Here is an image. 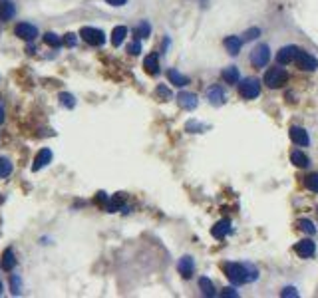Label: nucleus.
Wrapping results in <instances>:
<instances>
[{
    "label": "nucleus",
    "mask_w": 318,
    "mask_h": 298,
    "mask_svg": "<svg viewBox=\"0 0 318 298\" xmlns=\"http://www.w3.org/2000/svg\"><path fill=\"white\" fill-rule=\"evenodd\" d=\"M60 101H62V105H66V107H74L76 105L74 96H70V94H60Z\"/></svg>",
    "instance_id": "2f4dec72"
},
{
    "label": "nucleus",
    "mask_w": 318,
    "mask_h": 298,
    "mask_svg": "<svg viewBox=\"0 0 318 298\" xmlns=\"http://www.w3.org/2000/svg\"><path fill=\"white\" fill-rule=\"evenodd\" d=\"M127 36V28L126 26H116L114 28V32H112V44L118 48V46H122V42L126 40Z\"/></svg>",
    "instance_id": "5701e85b"
},
{
    "label": "nucleus",
    "mask_w": 318,
    "mask_h": 298,
    "mask_svg": "<svg viewBox=\"0 0 318 298\" xmlns=\"http://www.w3.org/2000/svg\"><path fill=\"white\" fill-rule=\"evenodd\" d=\"M14 34H16L18 38L26 40V42H32V40H36V36H38V28H36L34 24H28V22H20V24H16Z\"/></svg>",
    "instance_id": "1a4fd4ad"
},
{
    "label": "nucleus",
    "mask_w": 318,
    "mask_h": 298,
    "mask_svg": "<svg viewBox=\"0 0 318 298\" xmlns=\"http://www.w3.org/2000/svg\"><path fill=\"white\" fill-rule=\"evenodd\" d=\"M262 82H264L271 90H279V88H283L286 82H288V72H286L285 68H279V66L271 68V70H267Z\"/></svg>",
    "instance_id": "f03ea898"
},
{
    "label": "nucleus",
    "mask_w": 318,
    "mask_h": 298,
    "mask_svg": "<svg viewBox=\"0 0 318 298\" xmlns=\"http://www.w3.org/2000/svg\"><path fill=\"white\" fill-rule=\"evenodd\" d=\"M177 268H179V274H181L183 278H191V276H193V268H195L193 259H191V257H183V259L179 261Z\"/></svg>",
    "instance_id": "dca6fc26"
},
{
    "label": "nucleus",
    "mask_w": 318,
    "mask_h": 298,
    "mask_svg": "<svg viewBox=\"0 0 318 298\" xmlns=\"http://www.w3.org/2000/svg\"><path fill=\"white\" fill-rule=\"evenodd\" d=\"M281 296H292V298H296L298 296V292H296V290H294V288H285V290H283V292H281Z\"/></svg>",
    "instance_id": "c9c22d12"
},
{
    "label": "nucleus",
    "mask_w": 318,
    "mask_h": 298,
    "mask_svg": "<svg viewBox=\"0 0 318 298\" xmlns=\"http://www.w3.org/2000/svg\"><path fill=\"white\" fill-rule=\"evenodd\" d=\"M245 42H243V38H239V36H227L225 38V48H227V52L231 54V56H237L239 52H241V46H243Z\"/></svg>",
    "instance_id": "f8f14e48"
},
{
    "label": "nucleus",
    "mask_w": 318,
    "mask_h": 298,
    "mask_svg": "<svg viewBox=\"0 0 318 298\" xmlns=\"http://www.w3.org/2000/svg\"><path fill=\"white\" fill-rule=\"evenodd\" d=\"M167 78H169V82H171L173 86H177V88H183V86L189 84V78L183 76V74L177 72V70H167Z\"/></svg>",
    "instance_id": "2eb2a0df"
},
{
    "label": "nucleus",
    "mask_w": 318,
    "mask_h": 298,
    "mask_svg": "<svg viewBox=\"0 0 318 298\" xmlns=\"http://www.w3.org/2000/svg\"><path fill=\"white\" fill-rule=\"evenodd\" d=\"M269 60H271V48H269L267 44H258L253 52H251V64H253L254 68L267 66Z\"/></svg>",
    "instance_id": "20e7f679"
},
{
    "label": "nucleus",
    "mask_w": 318,
    "mask_h": 298,
    "mask_svg": "<svg viewBox=\"0 0 318 298\" xmlns=\"http://www.w3.org/2000/svg\"><path fill=\"white\" fill-rule=\"evenodd\" d=\"M26 52H28V54H34V52H36V48H34V46H28V48H26Z\"/></svg>",
    "instance_id": "ea45409f"
},
{
    "label": "nucleus",
    "mask_w": 318,
    "mask_h": 298,
    "mask_svg": "<svg viewBox=\"0 0 318 298\" xmlns=\"http://www.w3.org/2000/svg\"><path fill=\"white\" fill-rule=\"evenodd\" d=\"M294 253H296L300 259H310V257H314V253H316V245H314V241L304 239V241H300V243L294 245Z\"/></svg>",
    "instance_id": "0eeeda50"
},
{
    "label": "nucleus",
    "mask_w": 318,
    "mask_h": 298,
    "mask_svg": "<svg viewBox=\"0 0 318 298\" xmlns=\"http://www.w3.org/2000/svg\"><path fill=\"white\" fill-rule=\"evenodd\" d=\"M207 98L213 105H223L225 103V92H223L221 86H211L207 90Z\"/></svg>",
    "instance_id": "4468645a"
},
{
    "label": "nucleus",
    "mask_w": 318,
    "mask_h": 298,
    "mask_svg": "<svg viewBox=\"0 0 318 298\" xmlns=\"http://www.w3.org/2000/svg\"><path fill=\"white\" fill-rule=\"evenodd\" d=\"M12 173V163L6 157H0V179H6Z\"/></svg>",
    "instance_id": "bb28decb"
},
{
    "label": "nucleus",
    "mask_w": 318,
    "mask_h": 298,
    "mask_svg": "<svg viewBox=\"0 0 318 298\" xmlns=\"http://www.w3.org/2000/svg\"><path fill=\"white\" fill-rule=\"evenodd\" d=\"M16 265V257H14V251L12 249H6L4 255H2V268L4 270H12Z\"/></svg>",
    "instance_id": "b1692460"
},
{
    "label": "nucleus",
    "mask_w": 318,
    "mask_h": 298,
    "mask_svg": "<svg viewBox=\"0 0 318 298\" xmlns=\"http://www.w3.org/2000/svg\"><path fill=\"white\" fill-rule=\"evenodd\" d=\"M294 64L300 68V70H304V72H314V70L318 68V60L310 54V52L300 50L298 56H296V60H294Z\"/></svg>",
    "instance_id": "423d86ee"
},
{
    "label": "nucleus",
    "mask_w": 318,
    "mask_h": 298,
    "mask_svg": "<svg viewBox=\"0 0 318 298\" xmlns=\"http://www.w3.org/2000/svg\"><path fill=\"white\" fill-rule=\"evenodd\" d=\"M127 52H129L131 56H137V54L141 52V42H139V40L135 38V42H131V44L127 46Z\"/></svg>",
    "instance_id": "7c9ffc66"
},
{
    "label": "nucleus",
    "mask_w": 318,
    "mask_h": 298,
    "mask_svg": "<svg viewBox=\"0 0 318 298\" xmlns=\"http://www.w3.org/2000/svg\"><path fill=\"white\" fill-rule=\"evenodd\" d=\"M44 42L48 44V46H52V48H60L62 46V38L58 36V34H54V32H46V36H44Z\"/></svg>",
    "instance_id": "a878e982"
},
{
    "label": "nucleus",
    "mask_w": 318,
    "mask_h": 298,
    "mask_svg": "<svg viewBox=\"0 0 318 298\" xmlns=\"http://www.w3.org/2000/svg\"><path fill=\"white\" fill-rule=\"evenodd\" d=\"M199 288H201L203 296H215V286H213L211 278H207V276H201V278H199Z\"/></svg>",
    "instance_id": "4be33fe9"
},
{
    "label": "nucleus",
    "mask_w": 318,
    "mask_h": 298,
    "mask_svg": "<svg viewBox=\"0 0 318 298\" xmlns=\"http://www.w3.org/2000/svg\"><path fill=\"white\" fill-rule=\"evenodd\" d=\"M108 4H112V6H124L127 0H105Z\"/></svg>",
    "instance_id": "e433bc0d"
},
{
    "label": "nucleus",
    "mask_w": 318,
    "mask_h": 298,
    "mask_svg": "<svg viewBox=\"0 0 318 298\" xmlns=\"http://www.w3.org/2000/svg\"><path fill=\"white\" fill-rule=\"evenodd\" d=\"M177 99H179V105L183 107V109H195L197 107V103H199V98L195 96V94H191V92H181L179 96H177Z\"/></svg>",
    "instance_id": "ddd939ff"
},
{
    "label": "nucleus",
    "mask_w": 318,
    "mask_h": 298,
    "mask_svg": "<svg viewBox=\"0 0 318 298\" xmlns=\"http://www.w3.org/2000/svg\"><path fill=\"white\" fill-rule=\"evenodd\" d=\"M211 232H213L215 239H225L227 232H231V223H229V221H219V223L211 229Z\"/></svg>",
    "instance_id": "412c9836"
},
{
    "label": "nucleus",
    "mask_w": 318,
    "mask_h": 298,
    "mask_svg": "<svg viewBox=\"0 0 318 298\" xmlns=\"http://www.w3.org/2000/svg\"><path fill=\"white\" fill-rule=\"evenodd\" d=\"M290 139L296 143V145H300V147H304V145H308L310 143V137H308V132L304 130V128H298V126H292L290 128Z\"/></svg>",
    "instance_id": "9d476101"
},
{
    "label": "nucleus",
    "mask_w": 318,
    "mask_h": 298,
    "mask_svg": "<svg viewBox=\"0 0 318 298\" xmlns=\"http://www.w3.org/2000/svg\"><path fill=\"white\" fill-rule=\"evenodd\" d=\"M14 14H16L14 4L8 2V0H2V2H0V20H10Z\"/></svg>",
    "instance_id": "aec40b11"
},
{
    "label": "nucleus",
    "mask_w": 318,
    "mask_h": 298,
    "mask_svg": "<svg viewBox=\"0 0 318 298\" xmlns=\"http://www.w3.org/2000/svg\"><path fill=\"white\" fill-rule=\"evenodd\" d=\"M239 94L245 99H254L260 94V82L256 78H245L239 86Z\"/></svg>",
    "instance_id": "7ed1b4c3"
},
{
    "label": "nucleus",
    "mask_w": 318,
    "mask_h": 298,
    "mask_svg": "<svg viewBox=\"0 0 318 298\" xmlns=\"http://www.w3.org/2000/svg\"><path fill=\"white\" fill-rule=\"evenodd\" d=\"M80 36L84 38V42H88L90 46H101L105 42V34L97 28H92V26H84L80 30Z\"/></svg>",
    "instance_id": "39448f33"
},
{
    "label": "nucleus",
    "mask_w": 318,
    "mask_h": 298,
    "mask_svg": "<svg viewBox=\"0 0 318 298\" xmlns=\"http://www.w3.org/2000/svg\"><path fill=\"white\" fill-rule=\"evenodd\" d=\"M157 96H161V98H171V92H169L165 86H159V88H157Z\"/></svg>",
    "instance_id": "f704fd0d"
},
{
    "label": "nucleus",
    "mask_w": 318,
    "mask_h": 298,
    "mask_svg": "<svg viewBox=\"0 0 318 298\" xmlns=\"http://www.w3.org/2000/svg\"><path fill=\"white\" fill-rule=\"evenodd\" d=\"M0 294H2V282H0Z\"/></svg>",
    "instance_id": "a19ab883"
},
{
    "label": "nucleus",
    "mask_w": 318,
    "mask_h": 298,
    "mask_svg": "<svg viewBox=\"0 0 318 298\" xmlns=\"http://www.w3.org/2000/svg\"><path fill=\"white\" fill-rule=\"evenodd\" d=\"M304 185H306V189H310V191L318 193V173L308 175V177H306V181H304Z\"/></svg>",
    "instance_id": "c85d7f7f"
},
{
    "label": "nucleus",
    "mask_w": 318,
    "mask_h": 298,
    "mask_svg": "<svg viewBox=\"0 0 318 298\" xmlns=\"http://www.w3.org/2000/svg\"><path fill=\"white\" fill-rule=\"evenodd\" d=\"M76 42H78V40H76V34H66V36H64V44H66V46H76Z\"/></svg>",
    "instance_id": "473e14b6"
},
{
    "label": "nucleus",
    "mask_w": 318,
    "mask_h": 298,
    "mask_svg": "<svg viewBox=\"0 0 318 298\" xmlns=\"http://www.w3.org/2000/svg\"><path fill=\"white\" fill-rule=\"evenodd\" d=\"M52 161V151L46 147V149H40L36 159H34V165H32V171H40L42 167H46L48 163Z\"/></svg>",
    "instance_id": "9b49d317"
},
{
    "label": "nucleus",
    "mask_w": 318,
    "mask_h": 298,
    "mask_svg": "<svg viewBox=\"0 0 318 298\" xmlns=\"http://www.w3.org/2000/svg\"><path fill=\"white\" fill-rule=\"evenodd\" d=\"M290 161H292L296 167H300V169H304V167L310 165V159L306 157V153H302V151H298V149H294V151L290 153Z\"/></svg>",
    "instance_id": "6ab92c4d"
},
{
    "label": "nucleus",
    "mask_w": 318,
    "mask_h": 298,
    "mask_svg": "<svg viewBox=\"0 0 318 298\" xmlns=\"http://www.w3.org/2000/svg\"><path fill=\"white\" fill-rule=\"evenodd\" d=\"M143 68H145V72H147V74H151V76H157V74H159V56L155 54V52H153V54H149V56L145 58Z\"/></svg>",
    "instance_id": "f3484780"
},
{
    "label": "nucleus",
    "mask_w": 318,
    "mask_h": 298,
    "mask_svg": "<svg viewBox=\"0 0 318 298\" xmlns=\"http://www.w3.org/2000/svg\"><path fill=\"white\" fill-rule=\"evenodd\" d=\"M223 294H225V296H237V292H235L233 288H227V290H225Z\"/></svg>",
    "instance_id": "4c0bfd02"
},
{
    "label": "nucleus",
    "mask_w": 318,
    "mask_h": 298,
    "mask_svg": "<svg viewBox=\"0 0 318 298\" xmlns=\"http://www.w3.org/2000/svg\"><path fill=\"white\" fill-rule=\"evenodd\" d=\"M12 294H20V280L12 276Z\"/></svg>",
    "instance_id": "72a5a7b5"
},
{
    "label": "nucleus",
    "mask_w": 318,
    "mask_h": 298,
    "mask_svg": "<svg viewBox=\"0 0 318 298\" xmlns=\"http://www.w3.org/2000/svg\"><path fill=\"white\" fill-rule=\"evenodd\" d=\"M133 34H135V38H137V40H143V38H147V36L151 34V26H149V22H147V20L139 22V24H137V28L133 30Z\"/></svg>",
    "instance_id": "393cba45"
},
{
    "label": "nucleus",
    "mask_w": 318,
    "mask_h": 298,
    "mask_svg": "<svg viewBox=\"0 0 318 298\" xmlns=\"http://www.w3.org/2000/svg\"><path fill=\"white\" fill-rule=\"evenodd\" d=\"M229 280L233 284H247V282H253L258 276V270L251 265H241V263H227L223 266Z\"/></svg>",
    "instance_id": "f257e3e1"
},
{
    "label": "nucleus",
    "mask_w": 318,
    "mask_h": 298,
    "mask_svg": "<svg viewBox=\"0 0 318 298\" xmlns=\"http://www.w3.org/2000/svg\"><path fill=\"white\" fill-rule=\"evenodd\" d=\"M300 48L298 46H283L279 52H277V62L279 64H292L298 56Z\"/></svg>",
    "instance_id": "6e6552de"
},
{
    "label": "nucleus",
    "mask_w": 318,
    "mask_h": 298,
    "mask_svg": "<svg viewBox=\"0 0 318 298\" xmlns=\"http://www.w3.org/2000/svg\"><path fill=\"white\" fill-rule=\"evenodd\" d=\"M256 36H260V28H249L247 32L243 34V42H251Z\"/></svg>",
    "instance_id": "c756f323"
},
{
    "label": "nucleus",
    "mask_w": 318,
    "mask_h": 298,
    "mask_svg": "<svg viewBox=\"0 0 318 298\" xmlns=\"http://www.w3.org/2000/svg\"><path fill=\"white\" fill-rule=\"evenodd\" d=\"M221 76H223V80H225L227 84H239V78H241L239 70H237L235 66H227L221 72Z\"/></svg>",
    "instance_id": "a211bd4d"
},
{
    "label": "nucleus",
    "mask_w": 318,
    "mask_h": 298,
    "mask_svg": "<svg viewBox=\"0 0 318 298\" xmlns=\"http://www.w3.org/2000/svg\"><path fill=\"white\" fill-rule=\"evenodd\" d=\"M2 122H4V107L0 105V124H2Z\"/></svg>",
    "instance_id": "58836bf2"
},
{
    "label": "nucleus",
    "mask_w": 318,
    "mask_h": 298,
    "mask_svg": "<svg viewBox=\"0 0 318 298\" xmlns=\"http://www.w3.org/2000/svg\"><path fill=\"white\" fill-rule=\"evenodd\" d=\"M298 229L308 232V234H314V232H316V227H314L312 221H308V219H300V221H298Z\"/></svg>",
    "instance_id": "cd10ccee"
}]
</instances>
